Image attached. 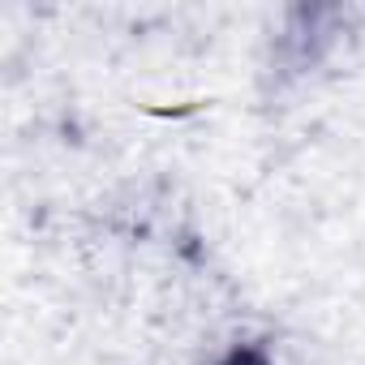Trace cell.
Returning a JSON list of instances; mask_svg holds the SVG:
<instances>
[{"label":"cell","instance_id":"cell-1","mask_svg":"<svg viewBox=\"0 0 365 365\" xmlns=\"http://www.w3.org/2000/svg\"><path fill=\"white\" fill-rule=\"evenodd\" d=\"M220 365H271V356H267L262 344H241V348H232Z\"/></svg>","mask_w":365,"mask_h":365}]
</instances>
